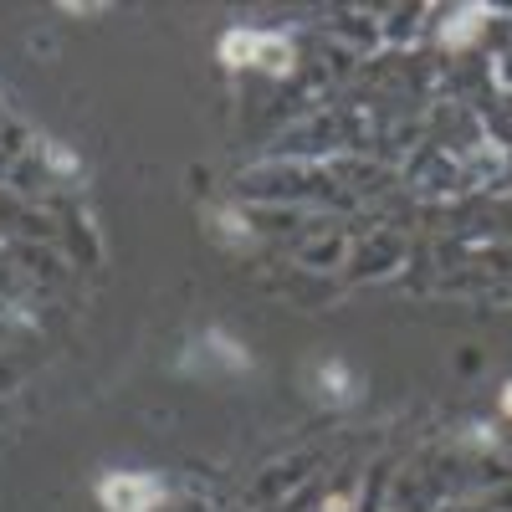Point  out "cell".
<instances>
[{
    "label": "cell",
    "mask_w": 512,
    "mask_h": 512,
    "mask_svg": "<svg viewBox=\"0 0 512 512\" xmlns=\"http://www.w3.org/2000/svg\"><path fill=\"white\" fill-rule=\"evenodd\" d=\"M98 497L108 512H154L164 502V487H159V477H144V472H113V477H103Z\"/></svg>",
    "instance_id": "obj_1"
},
{
    "label": "cell",
    "mask_w": 512,
    "mask_h": 512,
    "mask_svg": "<svg viewBox=\"0 0 512 512\" xmlns=\"http://www.w3.org/2000/svg\"><path fill=\"white\" fill-rule=\"evenodd\" d=\"M262 41H267V31H226L221 36V62L256 67V62H262Z\"/></svg>",
    "instance_id": "obj_2"
},
{
    "label": "cell",
    "mask_w": 512,
    "mask_h": 512,
    "mask_svg": "<svg viewBox=\"0 0 512 512\" xmlns=\"http://www.w3.org/2000/svg\"><path fill=\"white\" fill-rule=\"evenodd\" d=\"M502 405H507V410H512V384H507V390H502Z\"/></svg>",
    "instance_id": "obj_4"
},
{
    "label": "cell",
    "mask_w": 512,
    "mask_h": 512,
    "mask_svg": "<svg viewBox=\"0 0 512 512\" xmlns=\"http://www.w3.org/2000/svg\"><path fill=\"white\" fill-rule=\"evenodd\" d=\"M287 62H292L287 36H267V41H262V62H256V67H272V72H282Z\"/></svg>",
    "instance_id": "obj_3"
}]
</instances>
